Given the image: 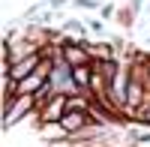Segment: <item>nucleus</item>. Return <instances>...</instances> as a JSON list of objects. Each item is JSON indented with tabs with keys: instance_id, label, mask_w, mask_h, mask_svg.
Here are the masks:
<instances>
[{
	"instance_id": "nucleus-4",
	"label": "nucleus",
	"mask_w": 150,
	"mask_h": 147,
	"mask_svg": "<svg viewBox=\"0 0 150 147\" xmlns=\"http://www.w3.org/2000/svg\"><path fill=\"white\" fill-rule=\"evenodd\" d=\"M72 81L78 84V87H87V84L93 81V72L87 69V66H75V69H72Z\"/></svg>"
},
{
	"instance_id": "nucleus-2",
	"label": "nucleus",
	"mask_w": 150,
	"mask_h": 147,
	"mask_svg": "<svg viewBox=\"0 0 150 147\" xmlns=\"http://www.w3.org/2000/svg\"><path fill=\"white\" fill-rule=\"evenodd\" d=\"M84 123H87V111H84V105H81V108H66V114L60 117V126H63L66 132L81 129Z\"/></svg>"
},
{
	"instance_id": "nucleus-3",
	"label": "nucleus",
	"mask_w": 150,
	"mask_h": 147,
	"mask_svg": "<svg viewBox=\"0 0 150 147\" xmlns=\"http://www.w3.org/2000/svg\"><path fill=\"white\" fill-rule=\"evenodd\" d=\"M63 60H66L69 69L84 66V63H87V48H81V45H66V48H63Z\"/></svg>"
},
{
	"instance_id": "nucleus-6",
	"label": "nucleus",
	"mask_w": 150,
	"mask_h": 147,
	"mask_svg": "<svg viewBox=\"0 0 150 147\" xmlns=\"http://www.w3.org/2000/svg\"><path fill=\"white\" fill-rule=\"evenodd\" d=\"M147 69H150V66H147Z\"/></svg>"
},
{
	"instance_id": "nucleus-1",
	"label": "nucleus",
	"mask_w": 150,
	"mask_h": 147,
	"mask_svg": "<svg viewBox=\"0 0 150 147\" xmlns=\"http://www.w3.org/2000/svg\"><path fill=\"white\" fill-rule=\"evenodd\" d=\"M36 63H39V57L30 51L27 57L21 60V63H12V66H9V81H15V84H18V81L27 78V75H33V72H36Z\"/></svg>"
},
{
	"instance_id": "nucleus-5",
	"label": "nucleus",
	"mask_w": 150,
	"mask_h": 147,
	"mask_svg": "<svg viewBox=\"0 0 150 147\" xmlns=\"http://www.w3.org/2000/svg\"><path fill=\"white\" fill-rule=\"evenodd\" d=\"M129 102H141V84L138 81H129Z\"/></svg>"
}]
</instances>
